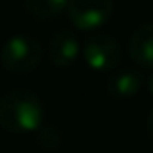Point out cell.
Wrapping results in <instances>:
<instances>
[{
  "label": "cell",
  "mask_w": 153,
  "mask_h": 153,
  "mask_svg": "<svg viewBox=\"0 0 153 153\" xmlns=\"http://www.w3.org/2000/svg\"><path fill=\"white\" fill-rule=\"evenodd\" d=\"M62 142V136H60V130L54 126H45L41 132H39V146L43 149H56Z\"/></svg>",
  "instance_id": "9"
},
{
  "label": "cell",
  "mask_w": 153,
  "mask_h": 153,
  "mask_svg": "<svg viewBox=\"0 0 153 153\" xmlns=\"http://www.w3.org/2000/svg\"><path fill=\"white\" fill-rule=\"evenodd\" d=\"M147 91H149V93L153 95V74L149 76V78H147Z\"/></svg>",
  "instance_id": "11"
},
{
  "label": "cell",
  "mask_w": 153,
  "mask_h": 153,
  "mask_svg": "<svg viewBox=\"0 0 153 153\" xmlns=\"http://www.w3.org/2000/svg\"><path fill=\"white\" fill-rule=\"evenodd\" d=\"M43 54H45V51H43V45L39 43V39L19 33L10 37L6 41V45L2 47L0 62H2L4 70L23 76L33 72L41 64Z\"/></svg>",
  "instance_id": "2"
},
{
  "label": "cell",
  "mask_w": 153,
  "mask_h": 153,
  "mask_svg": "<svg viewBox=\"0 0 153 153\" xmlns=\"http://www.w3.org/2000/svg\"><path fill=\"white\" fill-rule=\"evenodd\" d=\"M146 130H147V138L153 142V107L149 111V114H147V122H146Z\"/></svg>",
  "instance_id": "10"
},
{
  "label": "cell",
  "mask_w": 153,
  "mask_h": 153,
  "mask_svg": "<svg viewBox=\"0 0 153 153\" xmlns=\"http://www.w3.org/2000/svg\"><path fill=\"white\" fill-rule=\"evenodd\" d=\"M45 107L37 93L12 89L0 97V128L10 134H29L41 128Z\"/></svg>",
  "instance_id": "1"
},
{
  "label": "cell",
  "mask_w": 153,
  "mask_h": 153,
  "mask_svg": "<svg viewBox=\"0 0 153 153\" xmlns=\"http://www.w3.org/2000/svg\"><path fill=\"white\" fill-rule=\"evenodd\" d=\"M68 18L79 31H93L108 22L112 0H68Z\"/></svg>",
  "instance_id": "4"
},
{
  "label": "cell",
  "mask_w": 153,
  "mask_h": 153,
  "mask_svg": "<svg viewBox=\"0 0 153 153\" xmlns=\"http://www.w3.org/2000/svg\"><path fill=\"white\" fill-rule=\"evenodd\" d=\"M79 56V41L72 31H56L49 41V60L56 68H68Z\"/></svg>",
  "instance_id": "5"
},
{
  "label": "cell",
  "mask_w": 153,
  "mask_h": 153,
  "mask_svg": "<svg viewBox=\"0 0 153 153\" xmlns=\"http://www.w3.org/2000/svg\"><path fill=\"white\" fill-rule=\"evenodd\" d=\"M23 6L35 18L51 19L66 10L68 0H23Z\"/></svg>",
  "instance_id": "8"
},
{
  "label": "cell",
  "mask_w": 153,
  "mask_h": 153,
  "mask_svg": "<svg viewBox=\"0 0 153 153\" xmlns=\"http://www.w3.org/2000/svg\"><path fill=\"white\" fill-rule=\"evenodd\" d=\"M83 58L91 70L108 72L122 60V47L112 35L95 33L83 43Z\"/></svg>",
  "instance_id": "3"
},
{
  "label": "cell",
  "mask_w": 153,
  "mask_h": 153,
  "mask_svg": "<svg viewBox=\"0 0 153 153\" xmlns=\"http://www.w3.org/2000/svg\"><path fill=\"white\" fill-rule=\"evenodd\" d=\"M142 85H143V76L138 70L126 68V70H120L111 76L107 89L111 93V97L114 99H130L134 95H138Z\"/></svg>",
  "instance_id": "7"
},
{
  "label": "cell",
  "mask_w": 153,
  "mask_h": 153,
  "mask_svg": "<svg viewBox=\"0 0 153 153\" xmlns=\"http://www.w3.org/2000/svg\"><path fill=\"white\" fill-rule=\"evenodd\" d=\"M128 52L140 68H153V23H143L132 33Z\"/></svg>",
  "instance_id": "6"
}]
</instances>
